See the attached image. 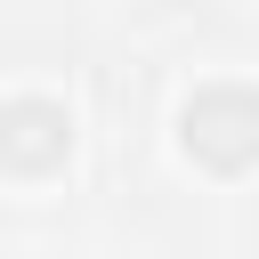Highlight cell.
Returning <instances> with one entry per match:
<instances>
[{"instance_id":"obj_1","label":"cell","mask_w":259,"mask_h":259,"mask_svg":"<svg viewBox=\"0 0 259 259\" xmlns=\"http://www.w3.org/2000/svg\"><path fill=\"white\" fill-rule=\"evenodd\" d=\"M210 138H235V162L259 146V97L251 89H202L186 105V154H202Z\"/></svg>"}]
</instances>
